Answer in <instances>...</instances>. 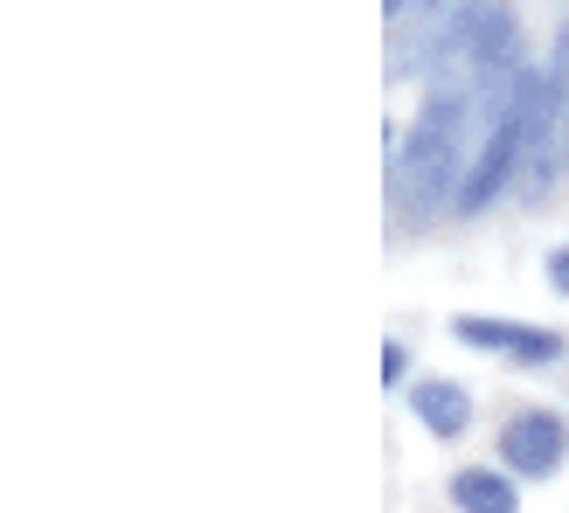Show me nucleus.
I'll return each instance as SVG.
<instances>
[{
    "label": "nucleus",
    "instance_id": "f257e3e1",
    "mask_svg": "<svg viewBox=\"0 0 569 513\" xmlns=\"http://www.w3.org/2000/svg\"><path fill=\"white\" fill-rule=\"evenodd\" d=\"M479 111V77L472 63H445L431 77V91H423V111H417V132L410 147L389 160V209L396 222H431L438 202H451L466 181V119Z\"/></svg>",
    "mask_w": 569,
    "mask_h": 513
},
{
    "label": "nucleus",
    "instance_id": "f03ea898",
    "mask_svg": "<svg viewBox=\"0 0 569 513\" xmlns=\"http://www.w3.org/2000/svg\"><path fill=\"white\" fill-rule=\"evenodd\" d=\"M451 340H466V348H487V354H515V361H535V368L562 361V348H569V340H562L556 326L487 320V312H459V320H451Z\"/></svg>",
    "mask_w": 569,
    "mask_h": 513
},
{
    "label": "nucleus",
    "instance_id": "7ed1b4c3",
    "mask_svg": "<svg viewBox=\"0 0 569 513\" xmlns=\"http://www.w3.org/2000/svg\"><path fill=\"white\" fill-rule=\"evenodd\" d=\"M500 459H507V472H521V479H549V472L569 459V423H562L556 410H521V416H507Z\"/></svg>",
    "mask_w": 569,
    "mask_h": 513
},
{
    "label": "nucleus",
    "instance_id": "20e7f679",
    "mask_svg": "<svg viewBox=\"0 0 569 513\" xmlns=\"http://www.w3.org/2000/svg\"><path fill=\"white\" fill-rule=\"evenodd\" d=\"M410 410H417V423H423L431 437H466L472 395H466L459 382H445V375H423V382L410 389Z\"/></svg>",
    "mask_w": 569,
    "mask_h": 513
},
{
    "label": "nucleus",
    "instance_id": "39448f33",
    "mask_svg": "<svg viewBox=\"0 0 569 513\" xmlns=\"http://www.w3.org/2000/svg\"><path fill=\"white\" fill-rule=\"evenodd\" d=\"M451 500H459V513H521L515 479H507V472H487V465H466L459 479H451Z\"/></svg>",
    "mask_w": 569,
    "mask_h": 513
},
{
    "label": "nucleus",
    "instance_id": "423d86ee",
    "mask_svg": "<svg viewBox=\"0 0 569 513\" xmlns=\"http://www.w3.org/2000/svg\"><path fill=\"white\" fill-rule=\"evenodd\" d=\"M403 368H410V354H403V340H389V348H382V382L396 389V382H403Z\"/></svg>",
    "mask_w": 569,
    "mask_h": 513
},
{
    "label": "nucleus",
    "instance_id": "0eeeda50",
    "mask_svg": "<svg viewBox=\"0 0 569 513\" xmlns=\"http://www.w3.org/2000/svg\"><path fill=\"white\" fill-rule=\"evenodd\" d=\"M549 284H556V292H562V299H569V243H562V250H556V256H549Z\"/></svg>",
    "mask_w": 569,
    "mask_h": 513
}]
</instances>
